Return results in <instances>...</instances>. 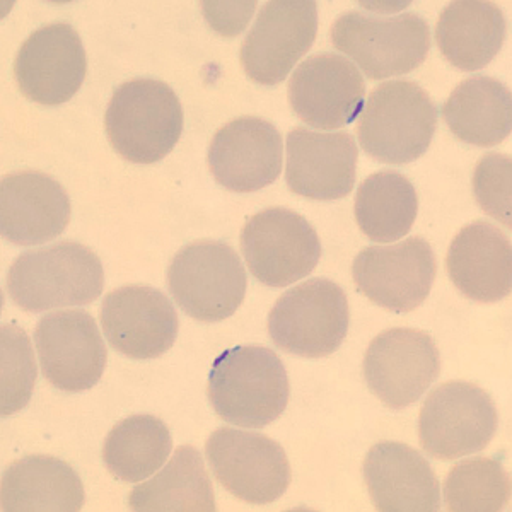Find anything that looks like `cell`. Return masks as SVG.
Segmentation results:
<instances>
[{
    "label": "cell",
    "instance_id": "cell-2",
    "mask_svg": "<svg viewBox=\"0 0 512 512\" xmlns=\"http://www.w3.org/2000/svg\"><path fill=\"white\" fill-rule=\"evenodd\" d=\"M105 286L99 256L74 241L24 251L7 274V292L19 308L30 313L88 306Z\"/></svg>",
    "mask_w": 512,
    "mask_h": 512
},
{
    "label": "cell",
    "instance_id": "cell-14",
    "mask_svg": "<svg viewBox=\"0 0 512 512\" xmlns=\"http://www.w3.org/2000/svg\"><path fill=\"white\" fill-rule=\"evenodd\" d=\"M35 344L43 376L57 390H91L105 373V342L86 311L72 309L43 316L36 326Z\"/></svg>",
    "mask_w": 512,
    "mask_h": 512
},
{
    "label": "cell",
    "instance_id": "cell-20",
    "mask_svg": "<svg viewBox=\"0 0 512 512\" xmlns=\"http://www.w3.org/2000/svg\"><path fill=\"white\" fill-rule=\"evenodd\" d=\"M70 200L59 181L38 171L14 173L0 185V233L16 246L48 243L64 233Z\"/></svg>",
    "mask_w": 512,
    "mask_h": 512
},
{
    "label": "cell",
    "instance_id": "cell-11",
    "mask_svg": "<svg viewBox=\"0 0 512 512\" xmlns=\"http://www.w3.org/2000/svg\"><path fill=\"white\" fill-rule=\"evenodd\" d=\"M318 6L311 0H272L263 4L241 47L246 76L277 86L315 43Z\"/></svg>",
    "mask_w": 512,
    "mask_h": 512
},
{
    "label": "cell",
    "instance_id": "cell-30",
    "mask_svg": "<svg viewBox=\"0 0 512 512\" xmlns=\"http://www.w3.org/2000/svg\"><path fill=\"white\" fill-rule=\"evenodd\" d=\"M2 417L18 414L35 390L36 364L28 335L14 325H2Z\"/></svg>",
    "mask_w": 512,
    "mask_h": 512
},
{
    "label": "cell",
    "instance_id": "cell-3",
    "mask_svg": "<svg viewBox=\"0 0 512 512\" xmlns=\"http://www.w3.org/2000/svg\"><path fill=\"white\" fill-rule=\"evenodd\" d=\"M111 147L128 163H158L173 151L183 132V106L166 82H123L106 108Z\"/></svg>",
    "mask_w": 512,
    "mask_h": 512
},
{
    "label": "cell",
    "instance_id": "cell-22",
    "mask_svg": "<svg viewBox=\"0 0 512 512\" xmlns=\"http://www.w3.org/2000/svg\"><path fill=\"white\" fill-rule=\"evenodd\" d=\"M446 267L456 289L472 301L497 303L511 294V241L487 221L468 224L456 234Z\"/></svg>",
    "mask_w": 512,
    "mask_h": 512
},
{
    "label": "cell",
    "instance_id": "cell-5",
    "mask_svg": "<svg viewBox=\"0 0 512 512\" xmlns=\"http://www.w3.org/2000/svg\"><path fill=\"white\" fill-rule=\"evenodd\" d=\"M330 38L333 47L373 81L410 74L424 64L431 50L429 24L414 12L388 19L345 12L333 23Z\"/></svg>",
    "mask_w": 512,
    "mask_h": 512
},
{
    "label": "cell",
    "instance_id": "cell-13",
    "mask_svg": "<svg viewBox=\"0 0 512 512\" xmlns=\"http://www.w3.org/2000/svg\"><path fill=\"white\" fill-rule=\"evenodd\" d=\"M436 272L434 250L420 236L391 246H369L352 265L359 291L393 313L419 308L431 294Z\"/></svg>",
    "mask_w": 512,
    "mask_h": 512
},
{
    "label": "cell",
    "instance_id": "cell-19",
    "mask_svg": "<svg viewBox=\"0 0 512 512\" xmlns=\"http://www.w3.org/2000/svg\"><path fill=\"white\" fill-rule=\"evenodd\" d=\"M357 158V144L349 132L321 134L292 128L287 135V187L320 202L347 197L354 188Z\"/></svg>",
    "mask_w": 512,
    "mask_h": 512
},
{
    "label": "cell",
    "instance_id": "cell-6",
    "mask_svg": "<svg viewBox=\"0 0 512 512\" xmlns=\"http://www.w3.org/2000/svg\"><path fill=\"white\" fill-rule=\"evenodd\" d=\"M246 286L243 262L226 243L197 241L183 246L169 263V292L193 320L216 323L233 316Z\"/></svg>",
    "mask_w": 512,
    "mask_h": 512
},
{
    "label": "cell",
    "instance_id": "cell-16",
    "mask_svg": "<svg viewBox=\"0 0 512 512\" xmlns=\"http://www.w3.org/2000/svg\"><path fill=\"white\" fill-rule=\"evenodd\" d=\"M88 60L81 36L70 24L53 23L24 41L14 62V76L26 98L59 106L76 96L86 79Z\"/></svg>",
    "mask_w": 512,
    "mask_h": 512
},
{
    "label": "cell",
    "instance_id": "cell-10",
    "mask_svg": "<svg viewBox=\"0 0 512 512\" xmlns=\"http://www.w3.org/2000/svg\"><path fill=\"white\" fill-rule=\"evenodd\" d=\"M205 454L222 487L248 504H272L291 483L286 451L263 434L221 427L209 437Z\"/></svg>",
    "mask_w": 512,
    "mask_h": 512
},
{
    "label": "cell",
    "instance_id": "cell-15",
    "mask_svg": "<svg viewBox=\"0 0 512 512\" xmlns=\"http://www.w3.org/2000/svg\"><path fill=\"white\" fill-rule=\"evenodd\" d=\"M289 105L311 127L337 130L361 115L366 82L350 60L320 53L297 65L289 81Z\"/></svg>",
    "mask_w": 512,
    "mask_h": 512
},
{
    "label": "cell",
    "instance_id": "cell-28",
    "mask_svg": "<svg viewBox=\"0 0 512 512\" xmlns=\"http://www.w3.org/2000/svg\"><path fill=\"white\" fill-rule=\"evenodd\" d=\"M171 449L173 439L163 420L134 415L111 429L103 446V461L118 480L137 483L158 472Z\"/></svg>",
    "mask_w": 512,
    "mask_h": 512
},
{
    "label": "cell",
    "instance_id": "cell-31",
    "mask_svg": "<svg viewBox=\"0 0 512 512\" xmlns=\"http://www.w3.org/2000/svg\"><path fill=\"white\" fill-rule=\"evenodd\" d=\"M511 158L489 154L473 175V192L478 204L497 221L511 227Z\"/></svg>",
    "mask_w": 512,
    "mask_h": 512
},
{
    "label": "cell",
    "instance_id": "cell-8",
    "mask_svg": "<svg viewBox=\"0 0 512 512\" xmlns=\"http://www.w3.org/2000/svg\"><path fill=\"white\" fill-rule=\"evenodd\" d=\"M497 424V408L487 391L463 381L441 384L420 412V444L436 460H458L487 448Z\"/></svg>",
    "mask_w": 512,
    "mask_h": 512
},
{
    "label": "cell",
    "instance_id": "cell-1",
    "mask_svg": "<svg viewBox=\"0 0 512 512\" xmlns=\"http://www.w3.org/2000/svg\"><path fill=\"white\" fill-rule=\"evenodd\" d=\"M207 395L222 420L262 429L286 410V367L274 350L262 345H238L222 352L212 364Z\"/></svg>",
    "mask_w": 512,
    "mask_h": 512
},
{
    "label": "cell",
    "instance_id": "cell-21",
    "mask_svg": "<svg viewBox=\"0 0 512 512\" xmlns=\"http://www.w3.org/2000/svg\"><path fill=\"white\" fill-rule=\"evenodd\" d=\"M364 480L378 511H441L436 473L429 461L407 444L383 441L369 449Z\"/></svg>",
    "mask_w": 512,
    "mask_h": 512
},
{
    "label": "cell",
    "instance_id": "cell-32",
    "mask_svg": "<svg viewBox=\"0 0 512 512\" xmlns=\"http://www.w3.org/2000/svg\"><path fill=\"white\" fill-rule=\"evenodd\" d=\"M255 6V2H204L202 9L212 30L224 36H234L245 30Z\"/></svg>",
    "mask_w": 512,
    "mask_h": 512
},
{
    "label": "cell",
    "instance_id": "cell-23",
    "mask_svg": "<svg viewBox=\"0 0 512 512\" xmlns=\"http://www.w3.org/2000/svg\"><path fill=\"white\" fill-rule=\"evenodd\" d=\"M0 497L6 512H76L86 494L72 466L47 454H33L7 468Z\"/></svg>",
    "mask_w": 512,
    "mask_h": 512
},
{
    "label": "cell",
    "instance_id": "cell-27",
    "mask_svg": "<svg viewBox=\"0 0 512 512\" xmlns=\"http://www.w3.org/2000/svg\"><path fill=\"white\" fill-rule=\"evenodd\" d=\"M419 212L412 181L396 171H379L355 195V221L376 243H393L410 233Z\"/></svg>",
    "mask_w": 512,
    "mask_h": 512
},
{
    "label": "cell",
    "instance_id": "cell-29",
    "mask_svg": "<svg viewBox=\"0 0 512 512\" xmlns=\"http://www.w3.org/2000/svg\"><path fill=\"white\" fill-rule=\"evenodd\" d=\"M509 499L511 477L492 458L461 461L444 482V502L451 512H499Z\"/></svg>",
    "mask_w": 512,
    "mask_h": 512
},
{
    "label": "cell",
    "instance_id": "cell-12",
    "mask_svg": "<svg viewBox=\"0 0 512 512\" xmlns=\"http://www.w3.org/2000/svg\"><path fill=\"white\" fill-rule=\"evenodd\" d=\"M441 373V355L429 333L391 328L374 338L364 357V379L386 407L419 402Z\"/></svg>",
    "mask_w": 512,
    "mask_h": 512
},
{
    "label": "cell",
    "instance_id": "cell-17",
    "mask_svg": "<svg viewBox=\"0 0 512 512\" xmlns=\"http://www.w3.org/2000/svg\"><path fill=\"white\" fill-rule=\"evenodd\" d=\"M101 325L111 347L130 359H156L175 345L180 320L163 292L125 286L110 292L101 306Z\"/></svg>",
    "mask_w": 512,
    "mask_h": 512
},
{
    "label": "cell",
    "instance_id": "cell-9",
    "mask_svg": "<svg viewBox=\"0 0 512 512\" xmlns=\"http://www.w3.org/2000/svg\"><path fill=\"white\" fill-rule=\"evenodd\" d=\"M241 250L256 280L270 287L291 286L308 277L320 262L315 227L294 210L272 207L246 222Z\"/></svg>",
    "mask_w": 512,
    "mask_h": 512
},
{
    "label": "cell",
    "instance_id": "cell-4",
    "mask_svg": "<svg viewBox=\"0 0 512 512\" xmlns=\"http://www.w3.org/2000/svg\"><path fill=\"white\" fill-rule=\"evenodd\" d=\"M437 128V106L410 81L379 84L364 103L357 135L367 156L379 163L408 164L424 156Z\"/></svg>",
    "mask_w": 512,
    "mask_h": 512
},
{
    "label": "cell",
    "instance_id": "cell-7",
    "mask_svg": "<svg viewBox=\"0 0 512 512\" xmlns=\"http://www.w3.org/2000/svg\"><path fill=\"white\" fill-rule=\"evenodd\" d=\"M349 301L333 280L311 279L279 297L268 316V333L289 354L332 355L349 332Z\"/></svg>",
    "mask_w": 512,
    "mask_h": 512
},
{
    "label": "cell",
    "instance_id": "cell-26",
    "mask_svg": "<svg viewBox=\"0 0 512 512\" xmlns=\"http://www.w3.org/2000/svg\"><path fill=\"white\" fill-rule=\"evenodd\" d=\"M128 506L139 512H214V489L202 454L192 446L176 449L156 477L135 487Z\"/></svg>",
    "mask_w": 512,
    "mask_h": 512
},
{
    "label": "cell",
    "instance_id": "cell-25",
    "mask_svg": "<svg viewBox=\"0 0 512 512\" xmlns=\"http://www.w3.org/2000/svg\"><path fill=\"white\" fill-rule=\"evenodd\" d=\"M444 122L456 139L494 147L511 134V91L501 81L475 76L454 88L443 106Z\"/></svg>",
    "mask_w": 512,
    "mask_h": 512
},
{
    "label": "cell",
    "instance_id": "cell-24",
    "mask_svg": "<svg viewBox=\"0 0 512 512\" xmlns=\"http://www.w3.org/2000/svg\"><path fill=\"white\" fill-rule=\"evenodd\" d=\"M506 40V18L494 2H451L439 16L437 47L444 59L463 72L489 65Z\"/></svg>",
    "mask_w": 512,
    "mask_h": 512
},
{
    "label": "cell",
    "instance_id": "cell-18",
    "mask_svg": "<svg viewBox=\"0 0 512 512\" xmlns=\"http://www.w3.org/2000/svg\"><path fill=\"white\" fill-rule=\"evenodd\" d=\"M282 152V137L272 123L241 117L217 130L207 161L221 187L236 193H253L279 178Z\"/></svg>",
    "mask_w": 512,
    "mask_h": 512
}]
</instances>
